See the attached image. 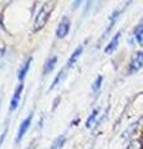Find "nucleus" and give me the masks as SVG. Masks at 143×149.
Here are the masks:
<instances>
[{
	"mask_svg": "<svg viewBox=\"0 0 143 149\" xmlns=\"http://www.w3.org/2000/svg\"><path fill=\"white\" fill-rule=\"evenodd\" d=\"M127 149H143V144L141 141H132L130 143V146L127 147Z\"/></svg>",
	"mask_w": 143,
	"mask_h": 149,
	"instance_id": "15",
	"label": "nucleus"
},
{
	"mask_svg": "<svg viewBox=\"0 0 143 149\" xmlns=\"http://www.w3.org/2000/svg\"><path fill=\"white\" fill-rule=\"evenodd\" d=\"M22 88H24V85H22V83H19V85H17V87L15 88V92H14L13 98H11V101H10V111H11V112L16 111L17 107H19Z\"/></svg>",
	"mask_w": 143,
	"mask_h": 149,
	"instance_id": "5",
	"label": "nucleus"
},
{
	"mask_svg": "<svg viewBox=\"0 0 143 149\" xmlns=\"http://www.w3.org/2000/svg\"><path fill=\"white\" fill-rule=\"evenodd\" d=\"M136 41L138 44H143V27L136 31Z\"/></svg>",
	"mask_w": 143,
	"mask_h": 149,
	"instance_id": "16",
	"label": "nucleus"
},
{
	"mask_svg": "<svg viewBox=\"0 0 143 149\" xmlns=\"http://www.w3.org/2000/svg\"><path fill=\"white\" fill-rule=\"evenodd\" d=\"M31 61H33V57H30L26 60V61L21 65V67L19 68V71H17V80L20 81V83H22V81H24V78L26 77L27 72H29L30 70V66H31Z\"/></svg>",
	"mask_w": 143,
	"mask_h": 149,
	"instance_id": "6",
	"label": "nucleus"
},
{
	"mask_svg": "<svg viewBox=\"0 0 143 149\" xmlns=\"http://www.w3.org/2000/svg\"><path fill=\"white\" fill-rule=\"evenodd\" d=\"M102 81H103V76H97V78L95 80V82L92 83V92L93 93H97L100 91L101 86H102Z\"/></svg>",
	"mask_w": 143,
	"mask_h": 149,
	"instance_id": "14",
	"label": "nucleus"
},
{
	"mask_svg": "<svg viewBox=\"0 0 143 149\" xmlns=\"http://www.w3.org/2000/svg\"><path fill=\"white\" fill-rule=\"evenodd\" d=\"M54 4H55L54 1H47L40 8V10L34 21V31H39L45 26V24L47 22L50 17V14L54 10Z\"/></svg>",
	"mask_w": 143,
	"mask_h": 149,
	"instance_id": "1",
	"label": "nucleus"
},
{
	"mask_svg": "<svg viewBox=\"0 0 143 149\" xmlns=\"http://www.w3.org/2000/svg\"><path fill=\"white\" fill-rule=\"evenodd\" d=\"M6 133H8V127L4 128L3 133H1V137H0V147H1V144H3V142H4V138H5V134H6Z\"/></svg>",
	"mask_w": 143,
	"mask_h": 149,
	"instance_id": "17",
	"label": "nucleus"
},
{
	"mask_svg": "<svg viewBox=\"0 0 143 149\" xmlns=\"http://www.w3.org/2000/svg\"><path fill=\"white\" fill-rule=\"evenodd\" d=\"M122 11H123V9H117V10H114L112 14H111V16H110V24H108V27H107V30H106L103 36L107 35L108 32L111 31V29L114 26V24H116V21H117V19L119 17V15H121Z\"/></svg>",
	"mask_w": 143,
	"mask_h": 149,
	"instance_id": "10",
	"label": "nucleus"
},
{
	"mask_svg": "<svg viewBox=\"0 0 143 149\" xmlns=\"http://www.w3.org/2000/svg\"><path fill=\"white\" fill-rule=\"evenodd\" d=\"M143 67V51H140L137 52L135 56L132 57L131 62H130V66H128V73L132 74Z\"/></svg>",
	"mask_w": 143,
	"mask_h": 149,
	"instance_id": "3",
	"label": "nucleus"
},
{
	"mask_svg": "<svg viewBox=\"0 0 143 149\" xmlns=\"http://www.w3.org/2000/svg\"><path fill=\"white\" fill-rule=\"evenodd\" d=\"M98 113H100V108H95L93 111L91 112V114L89 116V118H87V120H86V128H91L92 127V124L95 123V120H96V118H97Z\"/></svg>",
	"mask_w": 143,
	"mask_h": 149,
	"instance_id": "12",
	"label": "nucleus"
},
{
	"mask_svg": "<svg viewBox=\"0 0 143 149\" xmlns=\"http://www.w3.org/2000/svg\"><path fill=\"white\" fill-rule=\"evenodd\" d=\"M91 149H92V148H91Z\"/></svg>",
	"mask_w": 143,
	"mask_h": 149,
	"instance_id": "18",
	"label": "nucleus"
},
{
	"mask_svg": "<svg viewBox=\"0 0 143 149\" xmlns=\"http://www.w3.org/2000/svg\"><path fill=\"white\" fill-rule=\"evenodd\" d=\"M31 119H33V113H30L27 117L22 120L21 124H20V127L19 129H17V134H16V138H15V143L17 144L19 142H21V139L24 138V136L26 134L27 132V129H29L30 127V124H31Z\"/></svg>",
	"mask_w": 143,
	"mask_h": 149,
	"instance_id": "4",
	"label": "nucleus"
},
{
	"mask_svg": "<svg viewBox=\"0 0 143 149\" xmlns=\"http://www.w3.org/2000/svg\"><path fill=\"white\" fill-rule=\"evenodd\" d=\"M56 63H57V56H51L50 58H47L43 67V73L46 74V73L51 72L55 68V66H56Z\"/></svg>",
	"mask_w": 143,
	"mask_h": 149,
	"instance_id": "9",
	"label": "nucleus"
},
{
	"mask_svg": "<svg viewBox=\"0 0 143 149\" xmlns=\"http://www.w3.org/2000/svg\"><path fill=\"white\" fill-rule=\"evenodd\" d=\"M70 27H71V21L70 19L67 16H63L61 20H60L59 25H57V29H56V36L59 39H63V37H66L68 31H70Z\"/></svg>",
	"mask_w": 143,
	"mask_h": 149,
	"instance_id": "2",
	"label": "nucleus"
},
{
	"mask_svg": "<svg viewBox=\"0 0 143 149\" xmlns=\"http://www.w3.org/2000/svg\"><path fill=\"white\" fill-rule=\"evenodd\" d=\"M66 70H67V67L65 66V67L61 70V71L57 73V76L54 78V81H52V83H51V87H50V90H52V88H55L56 86H59V85H60V82H61L63 78H65V72H66Z\"/></svg>",
	"mask_w": 143,
	"mask_h": 149,
	"instance_id": "11",
	"label": "nucleus"
},
{
	"mask_svg": "<svg viewBox=\"0 0 143 149\" xmlns=\"http://www.w3.org/2000/svg\"><path fill=\"white\" fill-rule=\"evenodd\" d=\"M82 51H84V45H80V46H77V47L73 50V52H72V55L70 56V58H68V61H67V63H66V67H67V70L68 68H71L73 65L76 63V61L78 60V57L81 56V54H82Z\"/></svg>",
	"mask_w": 143,
	"mask_h": 149,
	"instance_id": "7",
	"label": "nucleus"
},
{
	"mask_svg": "<svg viewBox=\"0 0 143 149\" xmlns=\"http://www.w3.org/2000/svg\"><path fill=\"white\" fill-rule=\"evenodd\" d=\"M65 142H66L65 136H59V137L52 142L51 147H50L49 149H61V148L63 147V144H65Z\"/></svg>",
	"mask_w": 143,
	"mask_h": 149,
	"instance_id": "13",
	"label": "nucleus"
},
{
	"mask_svg": "<svg viewBox=\"0 0 143 149\" xmlns=\"http://www.w3.org/2000/svg\"><path fill=\"white\" fill-rule=\"evenodd\" d=\"M119 39H121V31H118L116 35H114L112 39H111V41L108 42V45L105 47V52L106 54H112L114 50L117 49V46H118V42H119Z\"/></svg>",
	"mask_w": 143,
	"mask_h": 149,
	"instance_id": "8",
	"label": "nucleus"
}]
</instances>
